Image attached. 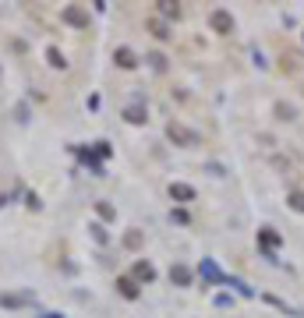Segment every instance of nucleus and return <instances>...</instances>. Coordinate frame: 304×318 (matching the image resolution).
Listing matches in <instances>:
<instances>
[{"label":"nucleus","instance_id":"nucleus-5","mask_svg":"<svg viewBox=\"0 0 304 318\" xmlns=\"http://www.w3.org/2000/svg\"><path fill=\"white\" fill-rule=\"evenodd\" d=\"M117 287H121V294H124V297H138V287H135L131 280H117Z\"/></svg>","mask_w":304,"mask_h":318},{"label":"nucleus","instance_id":"nucleus-10","mask_svg":"<svg viewBox=\"0 0 304 318\" xmlns=\"http://www.w3.org/2000/svg\"><path fill=\"white\" fill-rule=\"evenodd\" d=\"M135 272H138V276H142V280H152V269H149V265H145V262H142V265H138V269H135Z\"/></svg>","mask_w":304,"mask_h":318},{"label":"nucleus","instance_id":"nucleus-4","mask_svg":"<svg viewBox=\"0 0 304 318\" xmlns=\"http://www.w3.org/2000/svg\"><path fill=\"white\" fill-rule=\"evenodd\" d=\"M117 64L121 67H135V53L131 50H117Z\"/></svg>","mask_w":304,"mask_h":318},{"label":"nucleus","instance_id":"nucleus-1","mask_svg":"<svg viewBox=\"0 0 304 318\" xmlns=\"http://www.w3.org/2000/svg\"><path fill=\"white\" fill-rule=\"evenodd\" d=\"M64 21L78 25V28H89V11H82V7H64Z\"/></svg>","mask_w":304,"mask_h":318},{"label":"nucleus","instance_id":"nucleus-8","mask_svg":"<svg viewBox=\"0 0 304 318\" xmlns=\"http://www.w3.org/2000/svg\"><path fill=\"white\" fill-rule=\"evenodd\" d=\"M50 64H53V67H64L67 60H64V53H60V50H50Z\"/></svg>","mask_w":304,"mask_h":318},{"label":"nucleus","instance_id":"nucleus-7","mask_svg":"<svg viewBox=\"0 0 304 318\" xmlns=\"http://www.w3.org/2000/svg\"><path fill=\"white\" fill-rule=\"evenodd\" d=\"M170 194H173V198H191V187H184V184H173V187H170Z\"/></svg>","mask_w":304,"mask_h":318},{"label":"nucleus","instance_id":"nucleus-11","mask_svg":"<svg viewBox=\"0 0 304 318\" xmlns=\"http://www.w3.org/2000/svg\"><path fill=\"white\" fill-rule=\"evenodd\" d=\"M128 121H135V124H142L145 117H142V110H128Z\"/></svg>","mask_w":304,"mask_h":318},{"label":"nucleus","instance_id":"nucleus-9","mask_svg":"<svg viewBox=\"0 0 304 318\" xmlns=\"http://www.w3.org/2000/svg\"><path fill=\"white\" fill-rule=\"evenodd\" d=\"M173 280H177V283H187V269L177 265V269H173Z\"/></svg>","mask_w":304,"mask_h":318},{"label":"nucleus","instance_id":"nucleus-6","mask_svg":"<svg viewBox=\"0 0 304 318\" xmlns=\"http://www.w3.org/2000/svg\"><path fill=\"white\" fill-rule=\"evenodd\" d=\"M149 28H152V32H156L159 39H166V35H170V32H166V25H163L159 18H149Z\"/></svg>","mask_w":304,"mask_h":318},{"label":"nucleus","instance_id":"nucleus-3","mask_svg":"<svg viewBox=\"0 0 304 318\" xmlns=\"http://www.w3.org/2000/svg\"><path fill=\"white\" fill-rule=\"evenodd\" d=\"M212 25H216L219 32H226V28H230V14H226V11H216V14H212Z\"/></svg>","mask_w":304,"mask_h":318},{"label":"nucleus","instance_id":"nucleus-2","mask_svg":"<svg viewBox=\"0 0 304 318\" xmlns=\"http://www.w3.org/2000/svg\"><path fill=\"white\" fill-rule=\"evenodd\" d=\"M28 301H32L28 290H21V294H0V304H4V308H21V304H28Z\"/></svg>","mask_w":304,"mask_h":318}]
</instances>
